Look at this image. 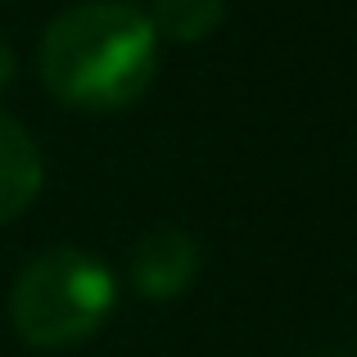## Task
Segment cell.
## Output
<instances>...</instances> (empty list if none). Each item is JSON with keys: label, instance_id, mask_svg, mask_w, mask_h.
Wrapping results in <instances>:
<instances>
[{"label": "cell", "instance_id": "1", "mask_svg": "<svg viewBox=\"0 0 357 357\" xmlns=\"http://www.w3.org/2000/svg\"><path fill=\"white\" fill-rule=\"evenodd\" d=\"M36 63L59 105L114 114L149 91L158 73V32L145 9L127 0H86L45 27Z\"/></svg>", "mask_w": 357, "mask_h": 357}, {"label": "cell", "instance_id": "2", "mask_svg": "<svg viewBox=\"0 0 357 357\" xmlns=\"http://www.w3.org/2000/svg\"><path fill=\"white\" fill-rule=\"evenodd\" d=\"M118 307V280L86 249H45L9 289V321L27 349L59 353L105 331Z\"/></svg>", "mask_w": 357, "mask_h": 357}, {"label": "cell", "instance_id": "3", "mask_svg": "<svg viewBox=\"0 0 357 357\" xmlns=\"http://www.w3.org/2000/svg\"><path fill=\"white\" fill-rule=\"evenodd\" d=\"M199 276V244L181 227H154L131 249V285L149 303H172Z\"/></svg>", "mask_w": 357, "mask_h": 357}, {"label": "cell", "instance_id": "4", "mask_svg": "<svg viewBox=\"0 0 357 357\" xmlns=\"http://www.w3.org/2000/svg\"><path fill=\"white\" fill-rule=\"evenodd\" d=\"M41 181L45 167L36 140L9 114H0V227L32 208V199L41 195Z\"/></svg>", "mask_w": 357, "mask_h": 357}, {"label": "cell", "instance_id": "5", "mask_svg": "<svg viewBox=\"0 0 357 357\" xmlns=\"http://www.w3.org/2000/svg\"><path fill=\"white\" fill-rule=\"evenodd\" d=\"M227 18V0H154V23L158 36L167 41H181V45H195L204 36H213Z\"/></svg>", "mask_w": 357, "mask_h": 357}, {"label": "cell", "instance_id": "6", "mask_svg": "<svg viewBox=\"0 0 357 357\" xmlns=\"http://www.w3.org/2000/svg\"><path fill=\"white\" fill-rule=\"evenodd\" d=\"M14 68H18V63H14V50H9V45L0 41V91H5L9 82H14Z\"/></svg>", "mask_w": 357, "mask_h": 357}]
</instances>
